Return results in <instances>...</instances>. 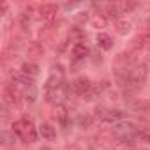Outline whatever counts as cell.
<instances>
[{"mask_svg":"<svg viewBox=\"0 0 150 150\" xmlns=\"http://www.w3.org/2000/svg\"><path fill=\"white\" fill-rule=\"evenodd\" d=\"M44 55V48H42V44L39 42V41H30L28 44H27V57H28V60H37V58H41Z\"/></svg>","mask_w":150,"mask_h":150,"instance_id":"cell-9","label":"cell"},{"mask_svg":"<svg viewBox=\"0 0 150 150\" xmlns=\"http://www.w3.org/2000/svg\"><path fill=\"white\" fill-rule=\"evenodd\" d=\"M60 25H62V20H53V21L44 23V25L41 27V30H39V39H42V41H50V39H53V37L57 35Z\"/></svg>","mask_w":150,"mask_h":150,"instance_id":"cell-7","label":"cell"},{"mask_svg":"<svg viewBox=\"0 0 150 150\" xmlns=\"http://www.w3.org/2000/svg\"><path fill=\"white\" fill-rule=\"evenodd\" d=\"M71 51H72V58H74V60H85L87 57H90V48H88L85 42L74 44Z\"/></svg>","mask_w":150,"mask_h":150,"instance_id":"cell-12","label":"cell"},{"mask_svg":"<svg viewBox=\"0 0 150 150\" xmlns=\"http://www.w3.org/2000/svg\"><path fill=\"white\" fill-rule=\"evenodd\" d=\"M148 30H150V20H148Z\"/></svg>","mask_w":150,"mask_h":150,"instance_id":"cell-27","label":"cell"},{"mask_svg":"<svg viewBox=\"0 0 150 150\" xmlns=\"http://www.w3.org/2000/svg\"><path fill=\"white\" fill-rule=\"evenodd\" d=\"M53 117H55V120H57V122L65 124V122H67V118H69V111H67V108H65L64 104H57V106L53 108Z\"/></svg>","mask_w":150,"mask_h":150,"instance_id":"cell-16","label":"cell"},{"mask_svg":"<svg viewBox=\"0 0 150 150\" xmlns=\"http://www.w3.org/2000/svg\"><path fill=\"white\" fill-rule=\"evenodd\" d=\"M67 92H69V87L64 80H57V78H48L46 85H44V97L48 103L51 104H62L64 99L67 97Z\"/></svg>","mask_w":150,"mask_h":150,"instance_id":"cell-1","label":"cell"},{"mask_svg":"<svg viewBox=\"0 0 150 150\" xmlns=\"http://www.w3.org/2000/svg\"><path fill=\"white\" fill-rule=\"evenodd\" d=\"M57 13H58V6L57 4H42V6L37 7V18L44 20L46 23L57 20Z\"/></svg>","mask_w":150,"mask_h":150,"instance_id":"cell-8","label":"cell"},{"mask_svg":"<svg viewBox=\"0 0 150 150\" xmlns=\"http://www.w3.org/2000/svg\"><path fill=\"white\" fill-rule=\"evenodd\" d=\"M90 27L92 28H104L106 25H108V18H106V14H99V13H96V14H92L90 16Z\"/></svg>","mask_w":150,"mask_h":150,"instance_id":"cell-15","label":"cell"},{"mask_svg":"<svg viewBox=\"0 0 150 150\" xmlns=\"http://www.w3.org/2000/svg\"><path fill=\"white\" fill-rule=\"evenodd\" d=\"M18 25L23 32H30V14L28 13H20L18 14Z\"/></svg>","mask_w":150,"mask_h":150,"instance_id":"cell-19","label":"cell"},{"mask_svg":"<svg viewBox=\"0 0 150 150\" xmlns=\"http://www.w3.org/2000/svg\"><path fill=\"white\" fill-rule=\"evenodd\" d=\"M11 131L23 141V143H35L37 141V136H39V129L34 125V122L27 117L23 118H18L13 122V127Z\"/></svg>","mask_w":150,"mask_h":150,"instance_id":"cell-2","label":"cell"},{"mask_svg":"<svg viewBox=\"0 0 150 150\" xmlns=\"http://www.w3.org/2000/svg\"><path fill=\"white\" fill-rule=\"evenodd\" d=\"M23 92L14 87V85H6L4 87V104L13 110H21L23 106Z\"/></svg>","mask_w":150,"mask_h":150,"instance_id":"cell-3","label":"cell"},{"mask_svg":"<svg viewBox=\"0 0 150 150\" xmlns=\"http://www.w3.org/2000/svg\"><path fill=\"white\" fill-rule=\"evenodd\" d=\"M96 42H97V48L104 50V51H110L113 48V37L110 34H104V32H99L97 37H96Z\"/></svg>","mask_w":150,"mask_h":150,"instance_id":"cell-13","label":"cell"},{"mask_svg":"<svg viewBox=\"0 0 150 150\" xmlns=\"http://www.w3.org/2000/svg\"><path fill=\"white\" fill-rule=\"evenodd\" d=\"M113 134H115L118 139L136 138L138 127H136V124H132V122H129V120H124V122H118V124L113 125Z\"/></svg>","mask_w":150,"mask_h":150,"instance_id":"cell-5","label":"cell"},{"mask_svg":"<svg viewBox=\"0 0 150 150\" xmlns=\"http://www.w3.org/2000/svg\"><path fill=\"white\" fill-rule=\"evenodd\" d=\"M125 106L131 111L139 113V115H148L150 113V101L145 99V97H138V96L125 97Z\"/></svg>","mask_w":150,"mask_h":150,"instance_id":"cell-6","label":"cell"},{"mask_svg":"<svg viewBox=\"0 0 150 150\" xmlns=\"http://www.w3.org/2000/svg\"><path fill=\"white\" fill-rule=\"evenodd\" d=\"M117 6H118L120 14H127V13H131V11L136 7L134 2H117Z\"/></svg>","mask_w":150,"mask_h":150,"instance_id":"cell-22","label":"cell"},{"mask_svg":"<svg viewBox=\"0 0 150 150\" xmlns=\"http://www.w3.org/2000/svg\"><path fill=\"white\" fill-rule=\"evenodd\" d=\"M39 65L35 64V62H32V60H27V62H23L21 64V69H20V72L23 74V76H27V78H30V80H34L37 74H39Z\"/></svg>","mask_w":150,"mask_h":150,"instance_id":"cell-10","label":"cell"},{"mask_svg":"<svg viewBox=\"0 0 150 150\" xmlns=\"http://www.w3.org/2000/svg\"><path fill=\"white\" fill-rule=\"evenodd\" d=\"M71 88H72V92L76 94L78 97H90L92 94H94V85H92V81L87 78V76H80V78H76L72 83H71Z\"/></svg>","mask_w":150,"mask_h":150,"instance_id":"cell-4","label":"cell"},{"mask_svg":"<svg viewBox=\"0 0 150 150\" xmlns=\"http://www.w3.org/2000/svg\"><path fill=\"white\" fill-rule=\"evenodd\" d=\"M16 138H18V136H16L13 131H11V132H9V131H2V143H4V145H11L13 141H16Z\"/></svg>","mask_w":150,"mask_h":150,"instance_id":"cell-23","label":"cell"},{"mask_svg":"<svg viewBox=\"0 0 150 150\" xmlns=\"http://www.w3.org/2000/svg\"><path fill=\"white\" fill-rule=\"evenodd\" d=\"M7 7H9V6H7L6 2L0 4V14H6V13H7Z\"/></svg>","mask_w":150,"mask_h":150,"instance_id":"cell-26","label":"cell"},{"mask_svg":"<svg viewBox=\"0 0 150 150\" xmlns=\"http://www.w3.org/2000/svg\"><path fill=\"white\" fill-rule=\"evenodd\" d=\"M39 136H42V138L48 139V141H53V139L57 138V131H55V127H53L51 124L42 122V124L39 125Z\"/></svg>","mask_w":150,"mask_h":150,"instance_id":"cell-14","label":"cell"},{"mask_svg":"<svg viewBox=\"0 0 150 150\" xmlns=\"http://www.w3.org/2000/svg\"><path fill=\"white\" fill-rule=\"evenodd\" d=\"M21 92H23V99H25L27 103L34 104V103L37 101V87H35V83H34L32 80L21 88Z\"/></svg>","mask_w":150,"mask_h":150,"instance_id":"cell-11","label":"cell"},{"mask_svg":"<svg viewBox=\"0 0 150 150\" xmlns=\"http://www.w3.org/2000/svg\"><path fill=\"white\" fill-rule=\"evenodd\" d=\"M131 28H132L131 21H127V20H118V21H117V32H118L120 35H127V34L131 32Z\"/></svg>","mask_w":150,"mask_h":150,"instance_id":"cell-20","label":"cell"},{"mask_svg":"<svg viewBox=\"0 0 150 150\" xmlns=\"http://www.w3.org/2000/svg\"><path fill=\"white\" fill-rule=\"evenodd\" d=\"M90 122H92V120H90V117H80V118H78V124H80L81 127L90 125Z\"/></svg>","mask_w":150,"mask_h":150,"instance_id":"cell-25","label":"cell"},{"mask_svg":"<svg viewBox=\"0 0 150 150\" xmlns=\"http://www.w3.org/2000/svg\"><path fill=\"white\" fill-rule=\"evenodd\" d=\"M106 18H110V20H120V11H118V6H117V2H113V4H108L106 6Z\"/></svg>","mask_w":150,"mask_h":150,"instance_id":"cell-18","label":"cell"},{"mask_svg":"<svg viewBox=\"0 0 150 150\" xmlns=\"http://www.w3.org/2000/svg\"><path fill=\"white\" fill-rule=\"evenodd\" d=\"M83 37H85V34H83V30L78 28V27H72V28L69 30V39H71V42H74V44L83 42Z\"/></svg>","mask_w":150,"mask_h":150,"instance_id":"cell-17","label":"cell"},{"mask_svg":"<svg viewBox=\"0 0 150 150\" xmlns=\"http://www.w3.org/2000/svg\"><path fill=\"white\" fill-rule=\"evenodd\" d=\"M90 60H92L94 65H101V64H103V55L94 50V51H90Z\"/></svg>","mask_w":150,"mask_h":150,"instance_id":"cell-24","label":"cell"},{"mask_svg":"<svg viewBox=\"0 0 150 150\" xmlns=\"http://www.w3.org/2000/svg\"><path fill=\"white\" fill-rule=\"evenodd\" d=\"M64 65L62 64H53L51 65V74H50V76L51 78H57V80H64Z\"/></svg>","mask_w":150,"mask_h":150,"instance_id":"cell-21","label":"cell"}]
</instances>
